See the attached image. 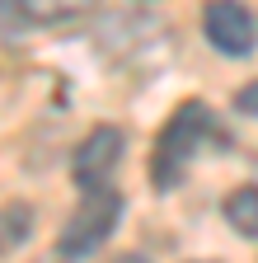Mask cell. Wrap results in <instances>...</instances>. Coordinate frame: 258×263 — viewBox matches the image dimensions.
<instances>
[{"label": "cell", "instance_id": "1", "mask_svg": "<svg viewBox=\"0 0 258 263\" xmlns=\"http://www.w3.org/2000/svg\"><path fill=\"white\" fill-rule=\"evenodd\" d=\"M211 141L225 146V132H221L216 113H211L207 104H197V99L178 104L174 118L165 122V132L155 137V151H150V183L169 193V188L188 174V164L197 160Z\"/></svg>", "mask_w": 258, "mask_h": 263}, {"label": "cell", "instance_id": "2", "mask_svg": "<svg viewBox=\"0 0 258 263\" xmlns=\"http://www.w3.org/2000/svg\"><path fill=\"white\" fill-rule=\"evenodd\" d=\"M117 216H122V193L117 188H94V193H85L80 207L66 221V230H61V240H56V254L66 258V263L89 258L94 249L113 235Z\"/></svg>", "mask_w": 258, "mask_h": 263}, {"label": "cell", "instance_id": "3", "mask_svg": "<svg viewBox=\"0 0 258 263\" xmlns=\"http://www.w3.org/2000/svg\"><path fill=\"white\" fill-rule=\"evenodd\" d=\"M202 33L225 57H249L253 52V14L240 0H207L202 5Z\"/></svg>", "mask_w": 258, "mask_h": 263}, {"label": "cell", "instance_id": "4", "mask_svg": "<svg viewBox=\"0 0 258 263\" xmlns=\"http://www.w3.org/2000/svg\"><path fill=\"white\" fill-rule=\"evenodd\" d=\"M117 160H122V132L117 127H94L89 137L75 146V164H71V174L85 193L94 188H108L104 179L117 170Z\"/></svg>", "mask_w": 258, "mask_h": 263}, {"label": "cell", "instance_id": "5", "mask_svg": "<svg viewBox=\"0 0 258 263\" xmlns=\"http://www.w3.org/2000/svg\"><path fill=\"white\" fill-rule=\"evenodd\" d=\"M225 221H230L240 235L258 240V183H244L225 197Z\"/></svg>", "mask_w": 258, "mask_h": 263}, {"label": "cell", "instance_id": "6", "mask_svg": "<svg viewBox=\"0 0 258 263\" xmlns=\"http://www.w3.org/2000/svg\"><path fill=\"white\" fill-rule=\"evenodd\" d=\"M24 14L28 19H38V24H61V19H75L85 10H94L99 0H19Z\"/></svg>", "mask_w": 258, "mask_h": 263}, {"label": "cell", "instance_id": "7", "mask_svg": "<svg viewBox=\"0 0 258 263\" xmlns=\"http://www.w3.org/2000/svg\"><path fill=\"white\" fill-rule=\"evenodd\" d=\"M5 221H10V230H5V249H14V245L28 235V230H24V226H28V212H24V207H10Z\"/></svg>", "mask_w": 258, "mask_h": 263}, {"label": "cell", "instance_id": "8", "mask_svg": "<svg viewBox=\"0 0 258 263\" xmlns=\"http://www.w3.org/2000/svg\"><path fill=\"white\" fill-rule=\"evenodd\" d=\"M235 113H244V118H258V80H249L244 89H235Z\"/></svg>", "mask_w": 258, "mask_h": 263}, {"label": "cell", "instance_id": "9", "mask_svg": "<svg viewBox=\"0 0 258 263\" xmlns=\"http://www.w3.org/2000/svg\"><path fill=\"white\" fill-rule=\"evenodd\" d=\"M113 263H146V258H136V254H122V258H113Z\"/></svg>", "mask_w": 258, "mask_h": 263}]
</instances>
